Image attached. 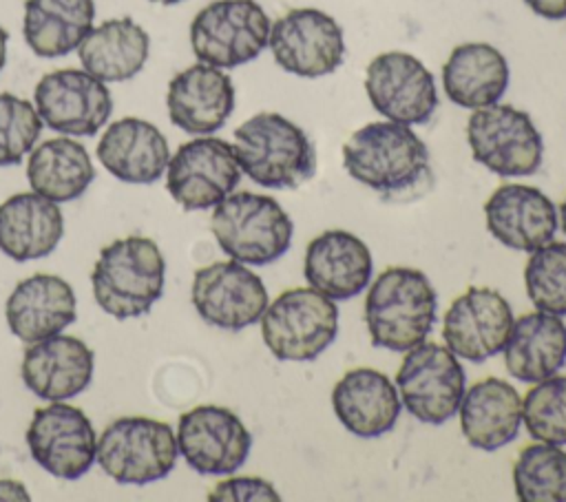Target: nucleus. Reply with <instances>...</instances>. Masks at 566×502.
Masks as SVG:
<instances>
[{
	"mask_svg": "<svg viewBox=\"0 0 566 502\" xmlns=\"http://www.w3.org/2000/svg\"><path fill=\"white\" fill-rule=\"evenodd\" d=\"M509 75V62L500 49L486 42H464L449 53L442 86L455 106L475 111L502 100Z\"/></svg>",
	"mask_w": 566,
	"mask_h": 502,
	"instance_id": "nucleus-29",
	"label": "nucleus"
},
{
	"mask_svg": "<svg viewBox=\"0 0 566 502\" xmlns=\"http://www.w3.org/2000/svg\"><path fill=\"white\" fill-rule=\"evenodd\" d=\"M515 495L524 502H566V451L535 440L513 464Z\"/></svg>",
	"mask_w": 566,
	"mask_h": 502,
	"instance_id": "nucleus-33",
	"label": "nucleus"
},
{
	"mask_svg": "<svg viewBox=\"0 0 566 502\" xmlns=\"http://www.w3.org/2000/svg\"><path fill=\"white\" fill-rule=\"evenodd\" d=\"M332 407L349 433L367 440L389 433L402 411L398 387L374 367L345 372L332 389Z\"/></svg>",
	"mask_w": 566,
	"mask_h": 502,
	"instance_id": "nucleus-22",
	"label": "nucleus"
},
{
	"mask_svg": "<svg viewBox=\"0 0 566 502\" xmlns=\"http://www.w3.org/2000/svg\"><path fill=\"white\" fill-rule=\"evenodd\" d=\"M526 7L546 20H564L566 18V0H524Z\"/></svg>",
	"mask_w": 566,
	"mask_h": 502,
	"instance_id": "nucleus-38",
	"label": "nucleus"
},
{
	"mask_svg": "<svg viewBox=\"0 0 566 502\" xmlns=\"http://www.w3.org/2000/svg\"><path fill=\"white\" fill-rule=\"evenodd\" d=\"M270 18L256 0H214L190 22V46L199 62L237 69L268 46Z\"/></svg>",
	"mask_w": 566,
	"mask_h": 502,
	"instance_id": "nucleus-8",
	"label": "nucleus"
},
{
	"mask_svg": "<svg viewBox=\"0 0 566 502\" xmlns=\"http://www.w3.org/2000/svg\"><path fill=\"white\" fill-rule=\"evenodd\" d=\"M486 230L506 248L533 252L559 228L555 203L533 186L504 184L484 203Z\"/></svg>",
	"mask_w": 566,
	"mask_h": 502,
	"instance_id": "nucleus-19",
	"label": "nucleus"
},
{
	"mask_svg": "<svg viewBox=\"0 0 566 502\" xmlns=\"http://www.w3.org/2000/svg\"><path fill=\"white\" fill-rule=\"evenodd\" d=\"M4 316L11 334L22 343L44 341L75 321V292L55 274H31L9 294Z\"/></svg>",
	"mask_w": 566,
	"mask_h": 502,
	"instance_id": "nucleus-24",
	"label": "nucleus"
},
{
	"mask_svg": "<svg viewBox=\"0 0 566 502\" xmlns=\"http://www.w3.org/2000/svg\"><path fill=\"white\" fill-rule=\"evenodd\" d=\"M241 172L256 186L294 190L316 172V150L301 126L279 113H256L234 130Z\"/></svg>",
	"mask_w": 566,
	"mask_h": 502,
	"instance_id": "nucleus-2",
	"label": "nucleus"
},
{
	"mask_svg": "<svg viewBox=\"0 0 566 502\" xmlns=\"http://www.w3.org/2000/svg\"><path fill=\"white\" fill-rule=\"evenodd\" d=\"M150 53V38L133 18H111L93 27L77 46L84 71L97 80L126 82L135 77Z\"/></svg>",
	"mask_w": 566,
	"mask_h": 502,
	"instance_id": "nucleus-30",
	"label": "nucleus"
},
{
	"mask_svg": "<svg viewBox=\"0 0 566 502\" xmlns=\"http://www.w3.org/2000/svg\"><path fill=\"white\" fill-rule=\"evenodd\" d=\"M458 414L464 440L480 451H495L517 438L522 398L511 383L486 376L464 389Z\"/></svg>",
	"mask_w": 566,
	"mask_h": 502,
	"instance_id": "nucleus-26",
	"label": "nucleus"
},
{
	"mask_svg": "<svg viewBox=\"0 0 566 502\" xmlns=\"http://www.w3.org/2000/svg\"><path fill=\"white\" fill-rule=\"evenodd\" d=\"M467 142L473 159L500 177H528L542 166V133L526 111L511 104L475 108L467 122Z\"/></svg>",
	"mask_w": 566,
	"mask_h": 502,
	"instance_id": "nucleus-9",
	"label": "nucleus"
},
{
	"mask_svg": "<svg viewBox=\"0 0 566 502\" xmlns=\"http://www.w3.org/2000/svg\"><path fill=\"white\" fill-rule=\"evenodd\" d=\"M210 230L219 248L245 265L279 261L292 245L294 223L274 197L230 192L214 206Z\"/></svg>",
	"mask_w": 566,
	"mask_h": 502,
	"instance_id": "nucleus-5",
	"label": "nucleus"
},
{
	"mask_svg": "<svg viewBox=\"0 0 566 502\" xmlns=\"http://www.w3.org/2000/svg\"><path fill=\"white\" fill-rule=\"evenodd\" d=\"M33 106L44 126L71 137L95 135L113 113L106 82L84 69H57L40 77Z\"/></svg>",
	"mask_w": 566,
	"mask_h": 502,
	"instance_id": "nucleus-14",
	"label": "nucleus"
},
{
	"mask_svg": "<svg viewBox=\"0 0 566 502\" xmlns=\"http://www.w3.org/2000/svg\"><path fill=\"white\" fill-rule=\"evenodd\" d=\"M27 179L38 195L64 203L84 195L95 179V168L88 150L80 142L53 137L31 148Z\"/></svg>",
	"mask_w": 566,
	"mask_h": 502,
	"instance_id": "nucleus-32",
	"label": "nucleus"
},
{
	"mask_svg": "<svg viewBox=\"0 0 566 502\" xmlns=\"http://www.w3.org/2000/svg\"><path fill=\"white\" fill-rule=\"evenodd\" d=\"M42 126L33 102L13 93H0V166L20 164L35 146Z\"/></svg>",
	"mask_w": 566,
	"mask_h": 502,
	"instance_id": "nucleus-36",
	"label": "nucleus"
},
{
	"mask_svg": "<svg viewBox=\"0 0 566 502\" xmlns=\"http://www.w3.org/2000/svg\"><path fill=\"white\" fill-rule=\"evenodd\" d=\"M93 0H27L22 33L40 57H62L93 29Z\"/></svg>",
	"mask_w": 566,
	"mask_h": 502,
	"instance_id": "nucleus-31",
	"label": "nucleus"
},
{
	"mask_svg": "<svg viewBox=\"0 0 566 502\" xmlns=\"http://www.w3.org/2000/svg\"><path fill=\"white\" fill-rule=\"evenodd\" d=\"M166 261L148 237H124L102 248L91 285L97 305L117 321L144 316L164 294Z\"/></svg>",
	"mask_w": 566,
	"mask_h": 502,
	"instance_id": "nucleus-4",
	"label": "nucleus"
},
{
	"mask_svg": "<svg viewBox=\"0 0 566 502\" xmlns=\"http://www.w3.org/2000/svg\"><path fill=\"white\" fill-rule=\"evenodd\" d=\"M268 46L274 62L298 77H323L345 60L340 24L321 9H292L270 27Z\"/></svg>",
	"mask_w": 566,
	"mask_h": 502,
	"instance_id": "nucleus-12",
	"label": "nucleus"
},
{
	"mask_svg": "<svg viewBox=\"0 0 566 502\" xmlns=\"http://www.w3.org/2000/svg\"><path fill=\"white\" fill-rule=\"evenodd\" d=\"M343 166L369 190L398 195L427 177L429 148L407 124L369 122L345 142Z\"/></svg>",
	"mask_w": 566,
	"mask_h": 502,
	"instance_id": "nucleus-3",
	"label": "nucleus"
},
{
	"mask_svg": "<svg viewBox=\"0 0 566 502\" xmlns=\"http://www.w3.org/2000/svg\"><path fill=\"white\" fill-rule=\"evenodd\" d=\"M559 226H562V230L566 232V197H564V201L559 203Z\"/></svg>",
	"mask_w": 566,
	"mask_h": 502,
	"instance_id": "nucleus-41",
	"label": "nucleus"
},
{
	"mask_svg": "<svg viewBox=\"0 0 566 502\" xmlns=\"http://www.w3.org/2000/svg\"><path fill=\"white\" fill-rule=\"evenodd\" d=\"M374 261L367 243L347 230H325L305 248L307 285L334 301L358 296L371 281Z\"/></svg>",
	"mask_w": 566,
	"mask_h": 502,
	"instance_id": "nucleus-21",
	"label": "nucleus"
},
{
	"mask_svg": "<svg viewBox=\"0 0 566 502\" xmlns=\"http://www.w3.org/2000/svg\"><path fill=\"white\" fill-rule=\"evenodd\" d=\"M177 447L197 473L230 475L245 464L252 433L234 411L219 405H199L181 414Z\"/></svg>",
	"mask_w": 566,
	"mask_h": 502,
	"instance_id": "nucleus-17",
	"label": "nucleus"
},
{
	"mask_svg": "<svg viewBox=\"0 0 566 502\" xmlns=\"http://www.w3.org/2000/svg\"><path fill=\"white\" fill-rule=\"evenodd\" d=\"M93 349L75 336L55 334L29 343L22 356V380L42 400H69L93 378Z\"/></svg>",
	"mask_w": 566,
	"mask_h": 502,
	"instance_id": "nucleus-23",
	"label": "nucleus"
},
{
	"mask_svg": "<svg viewBox=\"0 0 566 502\" xmlns=\"http://www.w3.org/2000/svg\"><path fill=\"white\" fill-rule=\"evenodd\" d=\"M522 422L533 440L566 447V376H548L522 398Z\"/></svg>",
	"mask_w": 566,
	"mask_h": 502,
	"instance_id": "nucleus-35",
	"label": "nucleus"
},
{
	"mask_svg": "<svg viewBox=\"0 0 566 502\" xmlns=\"http://www.w3.org/2000/svg\"><path fill=\"white\" fill-rule=\"evenodd\" d=\"M338 334L334 299L312 285L281 292L261 316V336L279 360L307 363L318 358Z\"/></svg>",
	"mask_w": 566,
	"mask_h": 502,
	"instance_id": "nucleus-6",
	"label": "nucleus"
},
{
	"mask_svg": "<svg viewBox=\"0 0 566 502\" xmlns=\"http://www.w3.org/2000/svg\"><path fill=\"white\" fill-rule=\"evenodd\" d=\"M438 296L422 270L394 265L374 279L365 299V325L374 347L407 352L436 325Z\"/></svg>",
	"mask_w": 566,
	"mask_h": 502,
	"instance_id": "nucleus-1",
	"label": "nucleus"
},
{
	"mask_svg": "<svg viewBox=\"0 0 566 502\" xmlns=\"http://www.w3.org/2000/svg\"><path fill=\"white\" fill-rule=\"evenodd\" d=\"M190 299L208 325L226 332L254 325L270 303L261 276L234 259L199 268L192 276Z\"/></svg>",
	"mask_w": 566,
	"mask_h": 502,
	"instance_id": "nucleus-15",
	"label": "nucleus"
},
{
	"mask_svg": "<svg viewBox=\"0 0 566 502\" xmlns=\"http://www.w3.org/2000/svg\"><path fill=\"white\" fill-rule=\"evenodd\" d=\"M64 234V217L55 201L33 192L11 195L0 206V250L13 261L49 257Z\"/></svg>",
	"mask_w": 566,
	"mask_h": 502,
	"instance_id": "nucleus-28",
	"label": "nucleus"
},
{
	"mask_svg": "<svg viewBox=\"0 0 566 502\" xmlns=\"http://www.w3.org/2000/svg\"><path fill=\"white\" fill-rule=\"evenodd\" d=\"M31 458L51 475L77 480L95 462L97 436L86 414L69 402L51 400V405L33 411L27 429Z\"/></svg>",
	"mask_w": 566,
	"mask_h": 502,
	"instance_id": "nucleus-16",
	"label": "nucleus"
},
{
	"mask_svg": "<svg viewBox=\"0 0 566 502\" xmlns=\"http://www.w3.org/2000/svg\"><path fill=\"white\" fill-rule=\"evenodd\" d=\"M7 42H9V33H7V29L0 24V71L4 69V62H7Z\"/></svg>",
	"mask_w": 566,
	"mask_h": 502,
	"instance_id": "nucleus-40",
	"label": "nucleus"
},
{
	"mask_svg": "<svg viewBox=\"0 0 566 502\" xmlns=\"http://www.w3.org/2000/svg\"><path fill=\"white\" fill-rule=\"evenodd\" d=\"M402 407L424 425H444L458 414L467 376L458 356L440 343L422 341L405 352L396 374Z\"/></svg>",
	"mask_w": 566,
	"mask_h": 502,
	"instance_id": "nucleus-10",
	"label": "nucleus"
},
{
	"mask_svg": "<svg viewBox=\"0 0 566 502\" xmlns=\"http://www.w3.org/2000/svg\"><path fill=\"white\" fill-rule=\"evenodd\" d=\"M166 108L177 128L190 135H210L234 111V84L223 69L197 62L168 82Z\"/></svg>",
	"mask_w": 566,
	"mask_h": 502,
	"instance_id": "nucleus-20",
	"label": "nucleus"
},
{
	"mask_svg": "<svg viewBox=\"0 0 566 502\" xmlns=\"http://www.w3.org/2000/svg\"><path fill=\"white\" fill-rule=\"evenodd\" d=\"M241 181L232 144L219 137H195L170 155L166 190L184 210H208L221 203Z\"/></svg>",
	"mask_w": 566,
	"mask_h": 502,
	"instance_id": "nucleus-11",
	"label": "nucleus"
},
{
	"mask_svg": "<svg viewBox=\"0 0 566 502\" xmlns=\"http://www.w3.org/2000/svg\"><path fill=\"white\" fill-rule=\"evenodd\" d=\"M210 502H245V500H281L276 487L256 475H232L221 480L210 493Z\"/></svg>",
	"mask_w": 566,
	"mask_h": 502,
	"instance_id": "nucleus-37",
	"label": "nucleus"
},
{
	"mask_svg": "<svg viewBox=\"0 0 566 502\" xmlns=\"http://www.w3.org/2000/svg\"><path fill=\"white\" fill-rule=\"evenodd\" d=\"M0 500H22L29 502L31 495L27 487L18 480H0Z\"/></svg>",
	"mask_w": 566,
	"mask_h": 502,
	"instance_id": "nucleus-39",
	"label": "nucleus"
},
{
	"mask_svg": "<svg viewBox=\"0 0 566 502\" xmlns=\"http://www.w3.org/2000/svg\"><path fill=\"white\" fill-rule=\"evenodd\" d=\"M528 254L524 265L526 296L535 310L566 316V243L548 241Z\"/></svg>",
	"mask_w": 566,
	"mask_h": 502,
	"instance_id": "nucleus-34",
	"label": "nucleus"
},
{
	"mask_svg": "<svg viewBox=\"0 0 566 502\" xmlns=\"http://www.w3.org/2000/svg\"><path fill=\"white\" fill-rule=\"evenodd\" d=\"M177 436L168 422L126 416L113 420L97 438L95 460L119 484H148L177 464Z\"/></svg>",
	"mask_w": 566,
	"mask_h": 502,
	"instance_id": "nucleus-7",
	"label": "nucleus"
},
{
	"mask_svg": "<svg viewBox=\"0 0 566 502\" xmlns=\"http://www.w3.org/2000/svg\"><path fill=\"white\" fill-rule=\"evenodd\" d=\"M506 372L522 383H539L555 376L566 363V325L562 316L528 312L513 318L502 347Z\"/></svg>",
	"mask_w": 566,
	"mask_h": 502,
	"instance_id": "nucleus-27",
	"label": "nucleus"
},
{
	"mask_svg": "<svg viewBox=\"0 0 566 502\" xmlns=\"http://www.w3.org/2000/svg\"><path fill=\"white\" fill-rule=\"evenodd\" d=\"M148 2H155V4H177V2H181V0H148Z\"/></svg>",
	"mask_w": 566,
	"mask_h": 502,
	"instance_id": "nucleus-42",
	"label": "nucleus"
},
{
	"mask_svg": "<svg viewBox=\"0 0 566 502\" xmlns=\"http://www.w3.org/2000/svg\"><path fill=\"white\" fill-rule=\"evenodd\" d=\"M102 166L126 184H155L168 166L170 148L164 133L139 117H122L106 126L97 142Z\"/></svg>",
	"mask_w": 566,
	"mask_h": 502,
	"instance_id": "nucleus-25",
	"label": "nucleus"
},
{
	"mask_svg": "<svg viewBox=\"0 0 566 502\" xmlns=\"http://www.w3.org/2000/svg\"><path fill=\"white\" fill-rule=\"evenodd\" d=\"M365 93L389 122L427 124L438 108L433 73L407 51H385L365 69Z\"/></svg>",
	"mask_w": 566,
	"mask_h": 502,
	"instance_id": "nucleus-13",
	"label": "nucleus"
},
{
	"mask_svg": "<svg viewBox=\"0 0 566 502\" xmlns=\"http://www.w3.org/2000/svg\"><path fill=\"white\" fill-rule=\"evenodd\" d=\"M513 325L509 301L493 287L464 290L444 312V345L469 363H484L502 352Z\"/></svg>",
	"mask_w": 566,
	"mask_h": 502,
	"instance_id": "nucleus-18",
	"label": "nucleus"
}]
</instances>
